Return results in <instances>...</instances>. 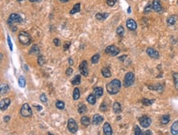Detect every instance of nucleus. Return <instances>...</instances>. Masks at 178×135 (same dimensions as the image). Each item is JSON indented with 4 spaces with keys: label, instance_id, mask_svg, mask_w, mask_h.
Listing matches in <instances>:
<instances>
[{
    "label": "nucleus",
    "instance_id": "f257e3e1",
    "mask_svg": "<svg viewBox=\"0 0 178 135\" xmlns=\"http://www.w3.org/2000/svg\"><path fill=\"white\" fill-rule=\"evenodd\" d=\"M121 81L119 80H116V79H114V80H113L111 82H109L107 86H106V88H107V91L109 94L111 95H114V94H116L121 89Z\"/></svg>",
    "mask_w": 178,
    "mask_h": 135
},
{
    "label": "nucleus",
    "instance_id": "f03ea898",
    "mask_svg": "<svg viewBox=\"0 0 178 135\" xmlns=\"http://www.w3.org/2000/svg\"><path fill=\"white\" fill-rule=\"evenodd\" d=\"M19 41L23 45H29L31 43V37L28 33L26 31H21L19 33Z\"/></svg>",
    "mask_w": 178,
    "mask_h": 135
},
{
    "label": "nucleus",
    "instance_id": "7ed1b4c3",
    "mask_svg": "<svg viewBox=\"0 0 178 135\" xmlns=\"http://www.w3.org/2000/svg\"><path fill=\"white\" fill-rule=\"evenodd\" d=\"M135 82V75L134 73L132 72H128L126 73L125 78H124V81H123V85L126 88H128L131 86Z\"/></svg>",
    "mask_w": 178,
    "mask_h": 135
},
{
    "label": "nucleus",
    "instance_id": "20e7f679",
    "mask_svg": "<svg viewBox=\"0 0 178 135\" xmlns=\"http://www.w3.org/2000/svg\"><path fill=\"white\" fill-rule=\"evenodd\" d=\"M20 112H21V115L24 117H30L32 115L31 108L28 103H25L24 105H22Z\"/></svg>",
    "mask_w": 178,
    "mask_h": 135
},
{
    "label": "nucleus",
    "instance_id": "39448f33",
    "mask_svg": "<svg viewBox=\"0 0 178 135\" xmlns=\"http://www.w3.org/2000/svg\"><path fill=\"white\" fill-rule=\"evenodd\" d=\"M21 22H22V18L21 17V16L16 13L11 14L8 20V23L9 25H12L13 23H21Z\"/></svg>",
    "mask_w": 178,
    "mask_h": 135
},
{
    "label": "nucleus",
    "instance_id": "423d86ee",
    "mask_svg": "<svg viewBox=\"0 0 178 135\" xmlns=\"http://www.w3.org/2000/svg\"><path fill=\"white\" fill-rule=\"evenodd\" d=\"M105 53L110 56L115 57V56L119 54L120 50L118 48H116L115 45H109V46H108L106 48H105Z\"/></svg>",
    "mask_w": 178,
    "mask_h": 135
},
{
    "label": "nucleus",
    "instance_id": "0eeeda50",
    "mask_svg": "<svg viewBox=\"0 0 178 135\" xmlns=\"http://www.w3.org/2000/svg\"><path fill=\"white\" fill-rule=\"evenodd\" d=\"M67 128L68 130L72 133H76V131L78 130V125H77V124L76 122V120L74 119H69L67 121Z\"/></svg>",
    "mask_w": 178,
    "mask_h": 135
},
{
    "label": "nucleus",
    "instance_id": "6e6552de",
    "mask_svg": "<svg viewBox=\"0 0 178 135\" xmlns=\"http://www.w3.org/2000/svg\"><path fill=\"white\" fill-rule=\"evenodd\" d=\"M139 121H140V125L143 127V128H149L150 126V125H151V119L147 116V115H143L141 116L140 119H139Z\"/></svg>",
    "mask_w": 178,
    "mask_h": 135
},
{
    "label": "nucleus",
    "instance_id": "1a4fd4ad",
    "mask_svg": "<svg viewBox=\"0 0 178 135\" xmlns=\"http://www.w3.org/2000/svg\"><path fill=\"white\" fill-rule=\"evenodd\" d=\"M79 70L83 76H88L89 70H88V63L86 61H83L79 66Z\"/></svg>",
    "mask_w": 178,
    "mask_h": 135
},
{
    "label": "nucleus",
    "instance_id": "9d476101",
    "mask_svg": "<svg viewBox=\"0 0 178 135\" xmlns=\"http://www.w3.org/2000/svg\"><path fill=\"white\" fill-rule=\"evenodd\" d=\"M147 54L150 57L154 58V59H158L159 58V53L157 50H155L153 48H148L146 50Z\"/></svg>",
    "mask_w": 178,
    "mask_h": 135
},
{
    "label": "nucleus",
    "instance_id": "9b49d317",
    "mask_svg": "<svg viewBox=\"0 0 178 135\" xmlns=\"http://www.w3.org/2000/svg\"><path fill=\"white\" fill-rule=\"evenodd\" d=\"M152 8L153 10L156 12H161L163 11L162 5H161L160 0H154L152 3Z\"/></svg>",
    "mask_w": 178,
    "mask_h": 135
},
{
    "label": "nucleus",
    "instance_id": "f8f14e48",
    "mask_svg": "<svg viewBox=\"0 0 178 135\" xmlns=\"http://www.w3.org/2000/svg\"><path fill=\"white\" fill-rule=\"evenodd\" d=\"M126 27L128 28L130 30L135 31L137 29V24L136 21H134L133 19H128L126 21Z\"/></svg>",
    "mask_w": 178,
    "mask_h": 135
},
{
    "label": "nucleus",
    "instance_id": "ddd939ff",
    "mask_svg": "<svg viewBox=\"0 0 178 135\" xmlns=\"http://www.w3.org/2000/svg\"><path fill=\"white\" fill-rule=\"evenodd\" d=\"M11 103V100L8 98H3L1 100V102H0V108H1L2 111H5V110H7L8 107L9 106Z\"/></svg>",
    "mask_w": 178,
    "mask_h": 135
},
{
    "label": "nucleus",
    "instance_id": "4468645a",
    "mask_svg": "<svg viewBox=\"0 0 178 135\" xmlns=\"http://www.w3.org/2000/svg\"><path fill=\"white\" fill-rule=\"evenodd\" d=\"M103 120V118L102 115H100L99 114H96V115H94L93 116V120H92V122L94 125H100Z\"/></svg>",
    "mask_w": 178,
    "mask_h": 135
},
{
    "label": "nucleus",
    "instance_id": "2eb2a0df",
    "mask_svg": "<svg viewBox=\"0 0 178 135\" xmlns=\"http://www.w3.org/2000/svg\"><path fill=\"white\" fill-rule=\"evenodd\" d=\"M103 133L106 135H111L113 134V129L112 127L109 125V123L105 122L103 125Z\"/></svg>",
    "mask_w": 178,
    "mask_h": 135
},
{
    "label": "nucleus",
    "instance_id": "dca6fc26",
    "mask_svg": "<svg viewBox=\"0 0 178 135\" xmlns=\"http://www.w3.org/2000/svg\"><path fill=\"white\" fill-rule=\"evenodd\" d=\"M93 93L95 95L96 97H98V98H100L103 95V88H101V87H96V88H94V92H93Z\"/></svg>",
    "mask_w": 178,
    "mask_h": 135
},
{
    "label": "nucleus",
    "instance_id": "f3484780",
    "mask_svg": "<svg viewBox=\"0 0 178 135\" xmlns=\"http://www.w3.org/2000/svg\"><path fill=\"white\" fill-rule=\"evenodd\" d=\"M171 133L173 135L178 134V120L175 121L171 126Z\"/></svg>",
    "mask_w": 178,
    "mask_h": 135
},
{
    "label": "nucleus",
    "instance_id": "a211bd4d",
    "mask_svg": "<svg viewBox=\"0 0 178 135\" xmlns=\"http://www.w3.org/2000/svg\"><path fill=\"white\" fill-rule=\"evenodd\" d=\"M113 111L114 113L116 114H119L121 112V104L118 102H115L113 103Z\"/></svg>",
    "mask_w": 178,
    "mask_h": 135
},
{
    "label": "nucleus",
    "instance_id": "6ab92c4d",
    "mask_svg": "<svg viewBox=\"0 0 178 135\" xmlns=\"http://www.w3.org/2000/svg\"><path fill=\"white\" fill-rule=\"evenodd\" d=\"M81 11V3H76L73 8H72V9L70 11V14L71 15H73L75 13H77V12H79Z\"/></svg>",
    "mask_w": 178,
    "mask_h": 135
},
{
    "label": "nucleus",
    "instance_id": "aec40b11",
    "mask_svg": "<svg viewBox=\"0 0 178 135\" xmlns=\"http://www.w3.org/2000/svg\"><path fill=\"white\" fill-rule=\"evenodd\" d=\"M101 73H102V75L104 78H109V77H111V75H112L111 71L108 67H103V68H102Z\"/></svg>",
    "mask_w": 178,
    "mask_h": 135
},
{
    "label": "nucleus",
    "instance_id": "412c9836",
    "mask_svg": "<svg viewBox=\"0 0 178 135\" xmlns=\"http://www.w3.org/2000/svg\"><path fill=\"white\" fill-rule=\"evenodd\" d=\"M40 48H39V46H37L36 44L33 45V46L31 47L30 48V54H34V55H39L40 54Z\"/></svg>",
    "mask_w": 178,
    "mask_h": 135
},
{
    "label": "nucleus",
    "instance_id": "4be33fe9",
    "mask_svg": "<svg viewBox=\"0 0 178 135\" xmlns=\"http://www.w3.org/2000/svg\"><path fill=\"white\" fill-rule=\"evenodd\" d=\"M81 123L84 126L87 127V126L90 125V119L89 117L84 115V116H83V117L81 118Z\"/></svg>",
    "mask_w": 178,
    "mask_h": 135
},
{
    "label": "nucleus",
    "instance_id": "5701e85b",
    "mask_svg": "<svg viewBox=\"0 0 178 135\" xmlns=\"http://www.w3.org/2000/svg\"><path fill=\"white\" fill-rule=\"evenodd\" d=\"M108 13H101V12H99L95 15V17L96 19H98L99 21H104L105 19H106L108 16Z\"/></svg>",
    "mask_w": 178,
    "mask_h": 135
},
{
    "label": "nucleus",
    "instance_id": "b1692460",
    "mask_svg": "<svg viewBox=\"0 0 178 135\" xmlns=\"http://www.w3.org/2000/svg\"><path fill=\"white\" fill-rule=\"evenodd\" d=\"M86 100H87V102H88L89 103H90V104L94 105V104H95V102H96L95 95H94V94H90V95H89V96L87 97Z\"/></svg>",
    "mask_w": 178,
    "mask_h": 135
},
{
    "label": "nucleus",
    "instance_id": "393cba45",
    "mask_svg": "<svg viewBox=\"0 0 178 135\" xmlns=\"http://www.w3.org/2000/svg\"><path fill=\"white\" fill-rule=\"evenodd\" d=\"M86 111H87L86 106L85 104H83V103H80L79 106H78V112H79V113L81 114V115H84Z\"/></svg>",
    "mask_w": 178,
    "mask_h": 135
},
{
    "label": "nucleus",
    "instance_id": "a878e982",
    "mask_svg": "<svg viewBox=\"0 0 178 135\" xmlns=\"http://www.w3.org/2000/svg\"><path fill=\"white\" fill-rule=\"evenodd\" d=\"M71 83L73 85H78L81 83V75H76L73 79L71 80Z\"/></svg>",
    "mask_w": 178,
    "mask_h": 135
},
{
    "label": "nucleus",
    "instance_id": "bb28decb",
    "mask_svg": "<svg viewBox=\"0 0 178 135\" xmlns=\"http://www.w3.org/2000/svg\"><path fill=\"white\" fill-rule=\"evenodd\" d=\"M176 21V18L175 16H169L168 19H167V23H168L169 25H175Z\"/></svg>",
    "mask_w": 178,
    "mask_h": 135
},
{
    "label": "nucleus",
    "instance_id": "cd10ccee",
    "mask_svg": "<svg viewBox=\"0 0 178 135\" xmlns=\"http://www.w3.org/2000/svg\"><path fill=\"white\" fill-rule=\"evenodd\" d=\"M169 121H170L169 115H163L162 117H161V123H162L163 125H167V124H168Z\"/></svg>",
    "mask_w": 178,
    "mask_h": 135
},
{
    "label": "nucleus",
    "instance_id": "c85d7f7f",
    "mask_svg": "<svg viewBox=\"0 0 178 135\" xmlns=\"http://www.w3.org/2000/svg\"><path fill=\"white\" fill-rule=\"evenodd\" d=\"M141 102H142V104H144V106H151L155 102V100L154 99L149 100V99H146V98H143Z\"/></svg>",
    "mask_w": 178,
    "mask_h": 135
},
{
    "label": "nucleus",
    "instance_id": "c756f323",
    "mask_svg": "<svg viewBox=\"0 0 178 135\" xmlns=\"http://www.w3.org/2000/svg\"><path fill=\"white\" fill-rule=\"evenodd\" d=\"M79 98H80V89L78 88H74V91H73V99L76 101Z\"/></svg>",
    "mask_w": 178,
    "mask_h": 135
},
{
    "label": "nucleus",
    "instance_id": "7c9ffc66",
    "mask_svg": "<svg viewBox=\"0 0 178 135\" xmlns=\"http://www.w3.org/2000/svg\"><path fill=\"white\" fill-rule=\"evenodd\" d=\"M9 89V87L7 83L1 84V95H3L6 93Z\"/></svg>",
    "mask_w": 178,
    "mask_h": 135
},
{
    "label": "nucleus",
    "instance_id": "2f4dec72",
    "mask_svg": "<svg viewBox=\"0 0 178 135\" xmlns=\"http://www.w3.org/2000/svg\"><path fill=\"white\" fill-rule=\"evenodd\" d=\"M18 83L21 88H25L26 86V79L23 76H20L18 80Z\"/></svg>",
    "mask_w": 178,
    "mask_h": 135
},
{
    "label": "nucleus",
    "instance_id": "473e14b6",
    "mask_svg": "<svg viewBox=\"0 0 178 135\" xmlns=\"http://www.w3.org/2000/svg\"><path fill=\"white\" fill-rule=\"evenodd\" d=\"M124 33H125V30H124V28L122 27L121 25L118 26V29H116V34H118V35L119 36L122 37V36L124 35Z\"/></svg>",
    "mask_w": 178,
    "mask_h": 135
},
{
    "label": "nucleus",
    "instance_id": "72a5a7b5",
    "mask_svg": "<svg viewBox=\"0 0 178 135\" xmlns=\"http://www.w3.org/2000/svg\"><path fill=\"white\" fill-rule=\"evenodd\" d=\"M56 106L57 108L59 110H63L64 109V106H65V103L63 102V101H57L56 102Z\"/></svg>",
    "mask_w": 178,
    "mask_h": 135
},
{
    "label": "nucleus",
    "instance_id": "f704fd0d",
    "mask_svg": "<svg viewBox=\"0 0 178 135\" xmlns=\"http://www.w3.org/2000/svg\"><path fill=\"white\" fill-rule=\"evenodd\" d=\"M99 57H100V55L99 53L95 54V55H94L92 58H91V62L93 64H96L99 62Z\"/></svg>",
    "mask_w": 178,
    "mask_h": 135
},
{
    "label": "nucleus",
    "instance_id": "c9c22d12",
    "mask_svg": "<svg viewBox=\"0 0 178 135\" xmlns=\"http://www.w3.org/2000/svg\"><path fill=\"white\" fill-rule=\"evenodd\" d=\"M173 80H174V84H175V88L178 89V73H174L173 74Z\"/></svg>",
    "mask_w": 178,
    "mask_h": 135
},
{
    "label": "nucleus",
    "instance_id": "e433bc0d",
    "mask_svg": "<svg viewBox=\"0 0 178 135\" xmlns=\"http://www.w3.org/2000/svg\"><path fill=\"white\" fill-rule=\"evenodd\" d=\"M151 9H153V8H152V3H149L148 4H147V6L144 8V12L145 13V14H147V13H149L150 11H151Z\"/></svg>",
    "mask_w": 178,
    "mask_h": 135
},
{
    "label": "nucleus",
    "instance_id": "4c0bfd02",
    "mask_svg": "<svg viewBox=\"0 0 178 135\" xmlns=\"http://www.w3.org/2000/svg\"><path fill=\"white\" fill-rule=\"evenodd\" d=\"M44 63H45V60H44V57H43V56L40 55L38 57V64L40 66H43Z\"/></svg>",
    "mask_w": 178,
    "mask_h": 135
},
{
    "label": "nucleus",
    "instance_id": "58836bf2",
    "mask_svg": "<svg viewBox=\"0 0 178 135\" xmlns=\"http://www.w3.org/2000/svg\"><path fill=\"white\" fill-rule=\"evenodd\" d=\"M70 46H71V42H68V41L65 42V43H63V50L64 51H67Z\"/></svg>",
    "mask_w": 178,
    "mask_h": 135
},
{
    "label": "nucleus",
    "instance_id": "ea45409f",
    "mask_svg": "<svg viewBox=\"0 0 178 135\" xmlns=\"http://www.w3.org/2000/svg\"><path fill=\"white\" fill-rule=\"evenodd\" d=\"M100 110H101L102 111H106L108 110V106L106 105V102H103L101 106H100Z\"/></svg>",
    "mask_w": 178,
    "mask_h": 135
},
{
    "label": "nucleus",
    "instance_id": "a19ab883",
    "mask_svg": "<svg viewBox=\"0 0 178 135\" xmlns=\"http://www.w3.org/2000/svg\"><path fill=\"white\" fill-rule=\"evenodd\" d=\"M135 134H136V135H140V134H143V133H142V131L140 130V127L137 126V125L135 127Z\"/></svg>",
    "mask_w": 178,
    "mask_h": 135
},
{
    "label": "nucleus",
    "instance_id": "79ce46f5",
    "mask_svg": "<svg viewBox=\"0 0 178 135\" xmlns=\"http://www.w3.org/2000/svg\"><path fill=\"white\" fill-rule=\"evenodd\" d=\"M40 99L41 102H44V103L47 102V98H46V96H45V94L42 93V94L40 95Z\"/></svg>",
    "mask_w": 178,
    "mask_h": 135
},
{
    "label": "nucleus",
    "instance_id": "37998d69",
    "mask_svg": "<svg viewBox=\"0 0 178 135\" xmlns=\"http://www.w3.org/2000/svg\"><path fill=\"white\" fill-rule=\"evenodd\" d=\"M116 3V0H107V4L110 7H113Z\"/></svg>",
    "mask_w": 178,
    "mask_h": 135
},
{
    "label": "nucleus",
    "instance_id": "c03bdc74",
    "mask_svg": "<svg viewBox=\"0 0 178 135\" xmlns=\"http://www.w3.org/2000/svg\"><path fill=\"white\" fill-rule=\"evenodd\" d=\"M8 46H9V48L11 51H13V43H12V41H11V38H10V36L8 35Z\"/></svg>",
    "mask_w": 178,
    "mask_h": 135
},
{
    "label": "nucleus",
    "instance_id": "a18cd8bd",
    "mask_svg": "<svg viewBox=\"0 0 178 135\" xmlns=\"http://www.w3.org/2000/svg\"><path fill=\"white\" fill-rule=\"evenodd\" d=\"M72 72H73V70H72V68H71V67H69V68H67L66 70V75L67 76H70L72 74Z\"/></svg>",
    "mask_w": 178,
    "mask_h": 135
},
{
    "label": "nucleus",
    "instance_id": "49530a36",
    "mask_svg": "<svg viewBox=\"0 0 178 135\" xmlns=\"http://www.w3.org/2000/svg\"><path fill=\"white\" fill-rule=\"evenodd\" d=\"M53 42V43H54L55 46H57V47L60 46V43H61V42H60V40H59L58 38H54Z\"/></svg>",
    "mask_w": 178,
    "mask_h": 135
},
{
    "label": "nucleus",
    "instance_id": "de8ad7c7",
    "mask_svg": "<svg viewBox=\"0 0 178 135\" xmlns=\"http://www.w3.org/2000/svg\"><path fill=\"white\" fill-rule=\"evenodd\" d=\"M10 119H11V118H10V116H9V115H6V116L4 117L3 120H4V122H8V121L10 120Z\"/></svg>",
    "mask_w": 178,
    "mask_h": 135
},
{
    "label": "nucleus",
    "instance_id": "09e8293b",
    "mask_svg": "<svg viewBox=\"0 0 178 135\" xmlns=\"http://www.w3.org/2000/svg\"><path fill=\"white\" fill-rule=\"evenodd\" d=\"M68 62H69V65L70 66H72L73 65V60H72V58H68Z\"/></svg>",
    "mask_w": 178,
    "mask_h": 135
},
{
    "label": "nucleus",
    "instance_id": "8fccbe9b",
    "mask_svg": "<svg viewBox=\"0 0 178 135\" xmlns=\"http://www.w3.org/2000/svg\"><path fill=\"white\" fill-rule=\"evenodd\" d=\"M34 106H35V107H36V108H38V111H41V110H42V106H36V105H35Z\"/></svg>",
    "mask_w": 178,
    "mask_h": 135
},
{
    "label": "nucleus",
    "instance_id": "3c124183",
    "mask_svg": "<svg viewBox=\"0 0 178 135\" xmlns=\"http://www.w3.org/2000/svg\"><path fill=\"white\" fill-rule=\"evenodd\" d=\"M143 134H152V132H151V131H149V130H148V131L144 132Z\"/></svg>",
    "mask_w": 178,
    "mask_h": 135
},
{
    "label": "nucleus",
    "instance_id": "603ef678",
    "mask_svg": "<svg viewBox=\"0 0 178 135\" xmlns=\"http://www.w3.org/2000/svg\"><path fill=\"white\" fill-rule=\"evenodd\" d=\"M122 57H119V60H121V61H123L126 57V55H124V56H121Z\"/></svg>",
    "mask_w": 178,
    "mask_h": 135
},
{
    "label": "nucleus",
    "instance_id": "864d4df0",
    "mask_svg": "<svg viewBox=\"0 0 178 135\" xmlns=\"http://www.w3.org/2000/svg\"><path fill=\"white\" fill-rule=\"evenodd\" d=\"M60 2H63V3H66V2H68L69 0H59Z\"/></svg>",
    "mask_w": 178,
    "mask_h": 135
},
{
    "label": "nucleus",
    "instance_id": "5fc2aeb1",
    "mask_svg": "<svg viewBox=\"0 0 178 135\" xmlns=\"http://www.w3.org/2000/svg\"><path fill=\"white\" fill-rule=\"evenodd\" d=\"M127 12H128V13H131V8H128V11H127Z\"/></svg>",
    "mask_w": 178,
    "mask_h": 135
},
{
    "label": "nucleus",
    "instance_id": "6e6d98bb",
    "mask_svg": "<svg viewBox=\"0 0 178 135\" xmlns=\"http://www.w3.org/2000/svg\"><path fill=\"white\" fill-rule=\"evenodd\" d=\"M30 1L31 3H34V2H36L37 0H30Z\"/></svg>",
    "mask_w": 178,
    "mask_h": 135
},
{
    "label": "nucleus",
    "instance_id": "4d7b16f0",
    "mask_svg": "<svg viewBox=\"0 0 178 135\" xmlns=\"http://www.w3.org/2000/svg\"><path fill=\"white\" fill-rule=\"evenodd\" d=\"M16 1H18V2H21V1H23V0H16Z\"/></svg>",
    "mask_w": 178,
    "mask_h": 135
},
{
    "label": "nucleus",
    "instance_id": "13d9d810",
    "mask_svg": "<svg viewBox=\"0 0 178 135\" xmlns=\"http://www.w3.org/2000/svg\"><path fill=\"white\" fill-rule=\"evenodd\" d=\"M37 1H38V2H39V1H41V0H37Z\"/></svg>",
    "mask_w": 178,
    "mask_h": 135
}]
</instances>
